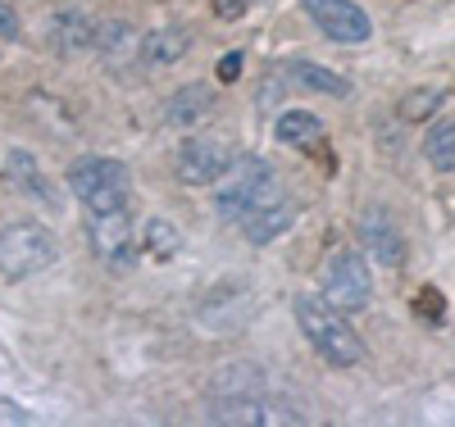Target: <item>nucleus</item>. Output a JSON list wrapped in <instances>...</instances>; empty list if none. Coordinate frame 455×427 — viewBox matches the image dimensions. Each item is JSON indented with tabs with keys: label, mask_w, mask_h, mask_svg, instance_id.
Listing matches in <instances>:
<instances>
[{
	"label": "nucleus",
	"mask_w": 455,
	"mask_h": 427,
	"mask_svg": "<svg viewBox=\"0 0 455 427\" xmlns=\"http://www.w3.org/2000/svg\"><path fill=\"white\" fill-rule=\"evenodd\" d=\"M205 418L210 423H246V427H264V423H310V409L296 396H287L283 386L264 373L259 364L242 360V364H223L210 377L205 391Z\"/></svg>",
	"instance_id": "obj_1"
},
{
	"label": "nucleus",
	"mask_w": 455,
	"mask_h": 427,
	"mask_svg": "<svg viewBox=\"0 0 455 427\" xmlns=\"http://www.w3.org/2000/svg\"><path fill=\"white\" fill-rule=\"evenodd\" d=\"M291 314L300 336L310 341V351L328 364V368H355L364 360V341L360 332L347 323L341 309H332L323 296H296L291 300Z\"/></svg>",
	"instance_id": "obj_2"
},
{
	"label": "nucleus",
	"mask_w": 455,
	"mask_h": 427,
	"mask_svg": "<svg viewBox=\"0 0 455 427\" xmlns=\"http://www.w3.org/2000/svg\"><path fill=\"white\" fill-rule=\"evenodd\" d=\"M68 191L83 201L87 214H109V210H128L132 201V173L124 160L109 154H83L68 164Z\"/></svg>",
	"instance_id": "obj_3"
},
{
	"label": "nucleus",
	"mask_w": 455,
	"mask_h": 427,
	"mask_svg": "<svg viewBox=\"0 0 455 427\" xmlns=\"http://www.w3.org/2000/svg\"><path fill=\"white\" fill-rule=\"evenodd\" d=\"M51 264H55V237L42 223L19 218V223H10L5 232H0V278L23 282V278L46 273Z\"/></svg>",
	"instance_id": "obj_4"
},
{
	"label": "nucleus",
	"mask_w": 455,
	"mask_h": 427,
	"mask_svg": "<svg viewBox=\"0 0 455 427\" xmlns=\"http://www.w3.org/2000/svg\"><path fill=\"white\" fill-rule=\"evenodd\" d=\"M319 291L332 309H341V314H364L369 300H373V278H369V264L360 250H332L323 259V273H319Z\"/></svg>",
	"instance_id": "obj_5"
},
{
	"label": "nucleus",
	"mask_w": 455,
	"mask_h": 427,
	"mask_svg": "<svg viewBox=\"0 0 455 427\" xmlns=\"http://www.w3.org/2000/svg\"><path fill=\"white\" fill-rule=\"evenodd\" d=\"M137 241H141V232L132 227L128 210L87 214V246H92L96 264L109 268V273H128L137 264Z\"/></svg>",
	"instance_id": "obj_6"
},
{
	"label": "nucleus",
	"mask_w": 455,
	"mask_h": 427,
	"mask_svg": "<svg viewBox=\"0 0 455 427\" xmlns=\"http://www.w3.org/2000/svg\"><path fill=\"white\" fill-rule=\"evenodd\" d=\"M274 186H283V178L259 160V154H242V160L233 164V178H228L223 186H219V196H214V210H219V218L223 223H242V214L255 205V201H264Z\"/></svg>",
	"instance_id": "obj_7"
},
{
	"label": "nucleus",
	"mask_w": 455,
	"mask_h": 427,
	"mask_svg": "<svg viewBox=\"0 0 455 427\" xmlns=\"http://www.w3.org/2000/svg\"><path fill=\"white\" fill-rule=\"evenodd\" d=\"M233 164H237V150L223 137H192L178 150V178L187 186H210L223 173H233Z\"/></svg>",
	"instance_id": "obj_8"
},
{
	"label": "nucleus",
	"mask_w": 455,
	"mask_h": 427,
	"mask_svg": "<svg viewBox=\"0 0 455 427\" xmlns=\"http://www.w3.org/2000/svg\"><path fill=\"white\" fill-rule=\"evenodd\" d=\"M306 14L328 42H341V46H360L373 32L369 14L355 5V0H306Z\"/></svg>",
	"instance_id": "obj_9"
},
{
	"label": "nucleus",
	"mask_w": 455,
	"mask_h": 427,
	"mask_svg": "<svg viewBox=\"0 0 455 427\" xmlns=\"http://www.w3.org/2000/svg\"><path fill=\"white\" fill-rule=\"evenodd\" d=\"M296 223V201L287 196V186H274L264 201H255L246 214H242V237L251 241V246H269V241H278L283 232Z\"/></svg>",
	"instance_id": "obj_10"
},
{
	"label": "nucleus",
	"mask_w": 455,
	"mask_h": 427,
	"mask_svg": "<svg viewBox=\"0 0 455 427\" xmlns=\"http://www.w3.org/2000/svg\"><path fill=\"white\" fill-rule=\"evenodd\" d=\"M269 87L274 91H319V96H351V83L341 73L323 68V64H310V59H287L269 73Z\"/></svg>",
	"instance_id": "obj_11"
},
{
	"label": "nucleus",
	"mask_w": 455,
	"mask_h": 427,
	"mask_svg": "<svg viewBox=\"0 0 455 427\" xmlns=\"http://www.w3.org/2000/svg\"><path fill=\"white\" fill-rule=\"evenodd\" d=\"M360 241H364V255L378 268H405V232L396 227V218L387 210H364Z\"/></svg>",
	"instance_id": "obj_12"
},
{
	"label": "nucleus",
	"mask_w": 455,
	"mask_h": 427,
	"mask_svg": "<svg viewBox=\"0 0 455 427\" xmlns=\"http://www.w3.org/2000/svg\"><path fill=\"white\" fill-rule=\"evenodd\" d=\"M96 23L100 19H92L87 10H55L46 23V42L55 55H83L96 42Z\"/></svg>",
	"instance_id": "obj_13"
},
{
	"label": "nucleus",
	"mask_w": 455,
	"mask_h": 427,
	"mask_svg": "<svg viewBox=\"0 0 455 427\" xmlns=\"http://www.w3.org/2000/svg\"><path fill=\"white\" fill-rule=\"evenodd\" d=\"M137 51H141V36L132 32V23H124V19H100V23H96L92 55H96L105 68H124L128 59H137Z\"/></svg>",
	"instance_id": "obj_14"
},
{
	"label": "nucleus",
	"mask_w": 455,
	"mask_h": 427,
	"mask_svg": "<svg viewBox=\"0 0 455 427\" xmlns=\"http://www.w3.org/2000/svg\"><path fill=\"white\" fill-rule=\"evenodd\" d=\"M214 114V87H201V83H192V87H178L169 100H164V123L169 128H201L205 119Z\"/></svg>",
	"instance_id": "obj_15"
},
{
	"label": "nucleus",
	"mask_w": 455,
	"mask_h": 427,
	"mask_svg": "<svg viewBox=\"0 0 455 427\" xmlns=\"http://www.w3.org/2000/svg\"><path fill=\"white\" fill-rule=\"evenodd\" d=\"M187 51H192V32L178 28V23H164V28H156V32L141 36L137 59H141L146 68H169V64H178Z\"/></svg>",
	"instance_id": "obj_16"
},
{
	"label": "nucleus",
	"mask_w": 455,
	"mask_h": 427,
	"mask_svg": "<svg viewBox=\"0 0 455 427\" xmlns=\"http://www.w3.org/2000/svg\"><path fill=\"white\" fill-rule=\"evenodd\" d=\"M5 173L14 178V186L23 191V196L42 201V205H55V186H51V178L42 173V164H36L28 150H10V160H5Z\"/></svg>",
	"instance_id": "obj_17"
},
{
	"label": "nucleus",
	"mask_w": 455,
	"mask_h": 427,
	"mask_svg": "<svg viewBox=\"0 0 455 427\" xmlns=\"http://www.w3.org/2000/svg\"><path fill=\"white\" fill-rule=\"evenodd\" d=\"M274 132H278V141H287V146L310 150V146H319V137H323V123L315 119V114H306V109H287V114H278Z\"/></svg>",
	"instance_id": "obj_18"
},
{
	"label": "nucleus",
	"mask_w": 455,
	"mask_h": 427,
	"mask_svg": "<svg viewBox=\"0 0 455 427\" xmlns=\"http://www.w3.org/2000/svg\"><path fill=\"white\" fill-rule=\"evenodd\" d=\"M424 154L437 173H455V123L451 119H437L424 137Z\"/></svg>",
	"instance_id": "obj_19"
},
{
	"label": "nucleus",
	"mask_w": 455,
	"mask_h": 427,
	"mask_svg": "<svg viewBox=\"0 0 455 427\" xmlns=\"http://www.w3.org/2000/svg\"><path fill=\"white\" fill-rule=\"evenodd\" d=\"M141 246H146V255H156V259H173L182 237H178V227L169 218H150L146 232H141Z\"/></svg>",
	"instance_id": "obj_20"
},
{
	"label": "nucleus",
	"mask_w": 455,
	"mask_h": 427,
	"mask_svg": "<svg viewBox=\"0 0 455 427\" xmlns=\"http://www.w3.org/2000/svg\"><path fill=\"white\" fill-rule=\"evenodd\" d=\"M446 100V91L442 87H428V91H410L405 100H401V123H428L433 114H437V105Z\"/></svg>",
	"instance_id": "obj_21"
},
{
	"label": "nucleus",
	"mask_w": 455,
	"mask_h": 427,
	"mask_svg": "<svg viewBox=\"0 0 455 427\" xmlns=\"http://www.w3.org/2000/svg\"><path fill=\"white\" fill-rule=\"evenodd\" d=\"M23 423H32V414H28L19 400H5V396H0V427H23Z\"/></svg>",
	"instance_id": "obj_22"
},
{
	"label": "nucleus",
	"mask_w": 455,
	"mask_h": 427,
	"mask_svg": "<svg viewBox=\"0 0 455 427\" xmlns=\"http://www.w3.org/2000/svg\"><path fill=\"white\" fill-rule=\"evenodd\" d=\"M246 10H251V0H214V14H219V19H228V23L242 19Z\"/></svg>",
	"instance_id": "obj_23"
},
{
	"label": "nucleus",
	"mask_w": 455,
	"mask_h": 427,
	"mask_svg": "<svg viewBox=\"0 0 455 427\" xmlns=\"http://www.w3.org/2000/svg\"><path fill=\"white\" fill-rule=\"evenodd\" d=\"M233 77H242V55L228 51V55L219 59V83H233Z\"/></svg>",
	"instance_id": "obj_24"
},
{
	"label": "nucleus",
	"mask_w": 455,
	"mask_h": 427,
	"mask_svg": "<svg viewBox=\"0 0 455 427\" xmlns=\"http://www.w3.org/2000/svg\"><path fill=\"white\" fill-rule=\"evenodd\" d=\"M0 36H19V14H14V5H5V0H0Z\"/></svg>",
	"instance_id": "obj_25"
}]
</instances>
